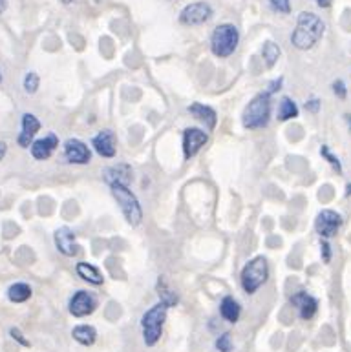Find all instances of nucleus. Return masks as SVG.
Instances as JSON below:
<instances>
[{"mask_svg":"<svg viewBox=\"0 0 351 352\" xmlns=\"http://www.w3.org/2000/svg\"><path fill=\"white\" fill-rule=\"evenodd\" d=\"M24 90L26 93H35L38 90V75L29 71L26 77H24Z\"/></svg>","mask_w":351,"mask_h":352,"instance_id":"a878e982","label":"nucleus"},{"mask_svg":"<svg viewBox=\"0 0 351 352\" xmlns=\"http://www.w3.org/2000/svg\"><path fill=\"white\" fill-rule=\"evenodd\" d=\"M189 114H191L192 117H196V119L202 121V123H205L208 130H214L216 121H218L216 112H214L210 106H205V104L202 103H194L192 106H189Z\"/></svg>","mask_w":351,"mask_h":352,"instance_id":"f3484780","label":"nucleus"},{"mask_svg":"<svg viewBox=\"0 0 351 352\" xmlns=\"http://www.w3.org/2000/svg\"><path fill=\"white\" fill-rule=\"evenodd\" d=\"M11 336H13V340H16L19 343H22L24 347H27V345H29V342H26V340L22 338V334H21V331H19V329H11Z\"/></svg>","mask_w":351,"mask_h":352,"instance_id":"2f4dec72","label":"nucleus"},{"mask_svg":"<svg viewBox=\"0 0 351 352\" xmlns=\"http://www.w3.org/2000/svg\"><path fill=\"white\" fill-rule=\"evenodd\" d=\"M269 277L267 260L263 255H258L243 266L241 271V287L247 294H254Z\"/></svg>","mask_w":351,"mask_h":352,"instance_id":"423d86ee","label":"nucleus"},{"mask_svg":"<svg viewBox=\"0 0 351 352\" xmlns=\"http://www.w3.org/2000/svg\"><path fill=\"white\" fill-rule=\"evenodd\" d=\"M318 108H320V101H317V99H311V101H307V103H306L307 112H313V114H317Z\"/></svg>","mask_w":351,"mask_h":352,"instance_id":"7c9ffc66","label":"nucleus"},{"mask_svg":"<svg viewBox=\"0 0 351 352\" xmlns=\"http://www.w3.org/2000/svg\"><path fill=\"white\" fill-rule=\"evenodd\" d=\"M216 349L219 352H230L232 351V342H230V334L229 332H225L221 336L216 340Z\"/></svg>","mask_w":351,"mask_h":352,"instance_id":"bb28decb","label":"nucleus"},{"mask_svg":"<svg viewBox=\"0 0 351 352\" xmlns=\"http://www.w3.org/2000/svg\"><path fill=\"white\" fill-rule=\"evenodd\" d=\"M64 158L68 163L73 164H88L92 159L90 148L79 139H68L64 142Z\"/></svg>","mask_w":351,"mask_h":352,"instance_id":"9d476101","label":"nucleus"},{"mask_svg":"<svg viewBox=\"0 0 351 352\" xmlns=\"http://www.w3.org/2000/svg\"><path fill=\"white\" fill-rule=\"evenodd\" d=\"M269 4L273 5V10H276L278 13H289L291 11V4L289 0H269Z\"/></svg>","mask_w":351,"mask_h":352,"instance_id":"cd10ccee","label":"nucleus"},{"mask_svg":"<svg viewBox=\"0 0 351 352\" xmlns=\"http://www.w3.org/2000/svg\"><path fill=\"white\" fill-rule=\"evenodd\" d=\"M291 303L295 305L298 312H300L302 320H311L313 316L317 314L318 301L307 292H298L291 298Z\"/></svg>","mask_w":351,"mask_h":352,"instance_id":"4468645a","label":"nucleus"},{"mask_svg":"<svg viewBox=\"0 0 351 352\" xmlns=\"http://www.w3.org/2000/svg\"><path fill=\"white\" fill-rule=\"evenodd\" d=\"M238 40H240L238 27L232 26V24H221L214 29L213 38H210V49L216 57L225 59V57L234 53Z\"/></svg>","mask_w":351,"mask_h":352,"instance_id":"39448f33","label":"nucleus"},{"mask_svg":"<svg viewBox=\"0 0 351 352\" xmlns=\"http://www.w3.org/2000/svg\"><path fill=\"white\" fill-rule=\"evenodd\" d=\"M5 10V0H0V13H4Z\"/></svg>","mask_w":351,"mask_h":352,"instance_id":"e433bc0d","label":"nucleus"},{"mask_svg":"<svg viewBox=\"0 0 351 352\" xmlns=\"http://www.w3.org/2000/svg\"><path fill=\"white\" fill-rule=\"evenodd\" d=\"M8 298L13 301V303H24L27 299L32 298V287L26 285V283H15L11 285L10 290H8Z\"/></svg>","mask_w":351,"mask_h":352,"instance_id":"412c9836","label":"nucleus"},{"mask_svg":"<svg viewBox=\"0 0 351 352\" xmlns=\"http://www.w3.org/2000/svg\"><path fill=\"white\" fill-rule=\"evenodd\" d=\"M219 314H221V318H223L225 321L236 323V321L240 320V314H241L240 305H238V301H236L234 298L227 296V298H223L221 305H219Z\"/></svg>","mask_w":351,"mask_h":352,"instance_id":"6ab92c4d","label":"nucleus"},{"mask_svg":"<svg viewBox=\"0 0 351 352\" xmlns=\"http://www.w3.org/2000/svg\"><path fill=\"white\" fill-rule=\"evenodd\" d=\"M351 194V184H348V195Z\"/></svg>","mask_w":351,"mask_h":352,"instance_id":"4c0bfd02","label":"nucleus"},{"mask_svg":"<svg viewBox=\"0 0 351 352\" xmlns=\"http://www.w3.org/2000/svg\"><path fill=\"white\" fill-rule=\"evenodd\" d=\"M167 309H169V305L161 301V303L154 305L152 309L147 310L145 316H143V340H145L148 347H154L159 342L161 334H163V325L165 320H167Z\"/></svg>","mask_w":351,"mask_h":352,"instance_id":"f03ea898","label":"nucleus"},{"mask_svg":"<svg viewBox=\"0 0 351 352\" xmlns=\"http://www.w3.org/2000/svg\"><path fill=\"white\" fill-rule=\"evenodd\" d=\"M104 179L106 183L114 184V183H121L126 184L132 181V168L128 164H117V166H110V168L104 170Z\"/></svg>","mask_w":351,"mask_h":352,"instance_id":"a211bd4d","label":"nucleus"},{"mask_svg":"<svg viewBox=\"0 0 351 352\" xmlns=\"http://www.w3.org/2000/svg\"><path fill=\"white\" fill-rule=\"evenodd\" d=\"M322 254H324V263H329L331 260V252H329V244L322 241Z\"/></svg>","mask_w":351,"mask_h":352,"instance_id":"473e14b6","label":"nucleus"},{"mask_svg":"<svg viewBox=\"0 0 351 352\" xmlns=\"http://www.w3.org/2000/svg\"><path fill=\"white\" fill-rule=\"evenodd\" d=\"M59 147V139L53 134H49L44 139H38L32 144V155L38 161H46L51 158V153L55 152V148Z\"/></svg>","mask_w":351,"mask_h":352,"instance_id":"2eb2a0df","label":"nucleus"},{"mask_svg":"<svg viewBox=\"0 0 351 352\" xmlns=\"http://www.w3.org/2000/svg\"><path fill=\"white\" fill-rule=\"evenodd\" d=\"M62 2H64V4H70L71 0H62Z\"/></svg>","mask_w":351,"mask_h":352,"instance_id":"58836bf2","label":"nucleus"},{"mask_svg":"<svg viewBox=\"0 0 351 352\" xmlns=\"http://www.w3.org/2000/svg\"><path fill=\"white\" fill-rule=\"evenodd\" d=\"M280 86H282V79H278V81H273V82H271V84H269V90H267L269 95H273V93L276 92V90H280Z\"/></svg>","mask_w":351,"mask_h":352,"instance_id":"72a5a7b5","label":"nucleus"},{"mask_svg":"<svg viewBox=\"0 0 351 352\" xmlns=\"http://www.w3.org/2000/svg\"><path fill=\"white\" fill-rule=\"evenodd\" d=\"M110 188H112V195L115 197V201L119 203L121 210H123V214H125L126 217V221L130 223L132 227H137L143 219V210L136 195L132 194L130 188H128L126 184L114 183L110 184Z\"/></svg>","mask_w":351,"mask_h":352,"instance_id":"20e7f679","label":"nucleus"},{"mask_svg":"<svg viewBox=\"0 0 351 352\" xmlns=\"http://www.w3.org/2000/svg\"><path fill=\"white\" fill-rule=\"evenodd\" d=\"M208 141V136L199 128H186L183 134V153L185 159L194 158L199 150H202Z\"/></svg>","mask_w":351,"mask_h":352,"instance_id":"1a4fd4ad","label":"nucleus"},{"mask_svg":"<svg viewBox=\"0 0 351 352\" xmlns=\"http://www.w3.org/2000/svg\"><path fill=\"white\" fill-rule=\"evenodd\" d=\"M320 153H322L324 158L328 159L329 163L333 164L335 168L339 170V172H340V170H342V168H340V163H339V159H337V158H335V155H331V153H329V148H328V147H322V148H320Z\"/></svg>","mask_w":351,"mask_h":352,"instance_id":"c85d7f7f","label":"nucleus"},{"mask_svg":"<svg viewBox=\"0 0 351 352\" xmlns=\"http://www.w3.org/2000/svg\"><path fill=\"white\" fill-rule=\"evenodd\" d=\"M262 57H263V60H265V66H267V68H273L280 57V48L276 46V44L269 40V42L263 44Z\"/></svg>","mask_w":351,"mask_h":352,"instance_id":"b1692460","label":"nucleus"},{"mask_svg":"<svg viewBox=\"0 0 351 352\" xmlns=\"http://www.w3.org/2000/svg\"><path fill=\"white\" fill-rule=\"evenodd\" d=\"M0 82H2V75H0Z\"/></svg>","mask_w":351,"mask_h":352,"instance_id":"a19ab883","label":"nucleus"},{"mask_svg":"<svg viewBox=\"0 0 351 352\" xmlns=\"http://www.w3.org/2000/svg\"><path fill=\"white\" fill-rule=\"evenodd\" d=\"M340 225H342V217L333 210H322L317 216L315 221V230L320 238H333L335 234L339 232Z\"/></svg>","mask_w":351,"mask_h":352,"instance_id":"6e6552de","label":"nucleus"},{"mask_svg":"<svg viewBox=\"0 0 351 352\" xmlns=\"http://www.w3.org/2000/svg\"><path fill=\"white\" fill-rule=\"evenodd\" d=\"M317 4L320 5V8H329V4H331V0H317Z\"/></svg>","mask_w":351,"mask_h":352,"instance_id":"f704fd0d","label":"nucleus"},{"mask_svg":"<svg viewBox=\"0 0 351 352\" xmlns=\"http://www.w3.org/2000/svg\"><path fill=\"white\" fill-rule=\"evenodd\" d=\"M326 24L311 11H302L296 21V29L291 35V42L298 49H311L322 38Z\"/></svg>","mask_w":351,"mask_h":352,"instance_id":"f257e3e1","label":"nucleus"},{"mask_svg":"<svg viewBox=\"0 0 351 352\" xmlns=\"http://www.w3.org/2000/svg\"><path fill=\"white\" fill-rule=\"evenodd\" d=\"M298 117V106L295 104V101H291L289 97L282 99L278 108V119L280 121H289Z\"/></svg>","mask_w":351,"mask_h":352,"instance_id":"5701e85b","label":"nucleus"},{"mask_svg":"<svg viewBox=\"0 0 351 352\" xmlns=\"http://www.w3.org/2000/svg\"><path fill=\"white\" fill-rule=\"evenodd\" d=\"M55 244H57L60 254L68 255V257H71V255H75L79 252V247L75 243V234L68 227L59 228L55 232Z\"/></svg>","mask_w":351,"mask_h":352,"instance_id":"f8f14e48","label":"nucleus"},{"mask_svg":"<svg viewBox=\"0 0 351 352\" xmlns=\"http://www.w3.org/2000/svg\"><path fill=\"white\" fill-rule=\"evenodd\" d=\"M333 92L337 93V97L344 99L346 97V84L342 81L333 82Z\"/></svg>","mask_w":351,"mask_h":352,"instance_id":"c756f323","label":"nucleus"},{"mask_svg":"<svg viewBox=\"0 0 351 352\" xmlns=\"http://www.w3.org/2000/svg\"><path fill=\"white\" fill-rule=\"evenodd\" d=\"M95 307H97V299L93 298L90 292H86V290H79L70 299V312L75 318H84V316L92 314Z\"/></svg>","mask_w":351,"mask_h":352,"instance_id":"9b49d317","label":"nucleus"},{"mask_svg":"<svg viewBox=\"0 0 351 352\" xmlns=\"http://www.w3.org/2000/svg\"><path fill=\"white\" fill-rule=\"evenodd\" d=\"M71 336H73L75 342L81 343V345H86V347H90V345H93L95 340H97V331H95V329L90 325H79L73 329Z\"/></svg>","mask_w":351,"mask_h":352,"instance_id":"aec40b11","label":"nucleus"},{"mask_svg":"<svg viewBox=\"0 0 351 352\" xmlns=\"http://www.w3.org/2000/svg\"><path fill=\"white\" fill-rule=\"evenodd\" d=\"M77 274H79L84 281L92 283V285H101V283H103L101 272H99L93 265H90V263H79V265H77Z\"/></svg>","mask_w":351,"mask_h":352,"instance_id":"4be33fe9","label":"nucleus"},{"mask_svg":"<svg viewBox=\"0 0 351 352\" xmlns=\"http://www.w3.org/2000/svg\"><path fill=\"white\" fill-rule=\"evenodd\" d=\"M210 16H213V8L210 5L205 4V2H194V4H189L185 10L181 11L180 21L185 26H197V24L207 22Z\"/></svg>","mask_w":351,"mask_h":352,"instance_id":"0eeeda50","label":"nucleus"},{"mask_svg":"<svg viewBox=\"0 0 351 352\" xmlns=\"http://www.w3.org/2000/svg\"><path fill=\"white\" fill-rule=\"evenodd\" d=\"M348 121H350V125H351V115H348Z\"/></svg>","mask_w":351,"mask_h":352,"instance_id":"ea45409f","label":"nucleus"},{"mask_svg":"<svg viewBox=\"0 0 351 352\" xmlns=\"http://www.w3.org/2000/svg\"><path fill=\"white\" fill-rule=\"evenodd\" d=\"M5 153V142H0V159L4 158Z\"/></svg>","mask_w":351,"mask_h":352,"instance_id":"c9c22d12","label":"nucleus"},{"mask_svg":"<svg viewBox=\"0 0 351 352\" xmlns=\"http://www.w3.org/2000/svg\"><path fill=\"white\" fill-rule=\"evenodd\" d=\"M92 144L93 148H95V152H97L101 158H115V136L112 130L99 131L97 136L93 137Z\"/></svg>","mask_w":351,"mask_h":352,"instance_id":"ddd939ff","label":"nucleus"},{"mask_svg":"<svg viewBox=\"0 0 351 352\" xmlns=\"http://www.w3.org/2000/svg\"><path fill=\"white\" fill-rule=\"evenodd\" d=\"M158 294H159V298H161V301L169 305V307H172V305L178 303V296H176V292L170 290L169 285H167V281H165L163 277H159Z\"/></svg>","mask_w":351,"mask_h":352,"instance_id":"393cba45","label":"nucleus"},{"mask_svg":"<svg viewBox=\"0 0 351 352\" xmlns=\"http://www.w3.org/2000/svg\"><path fill=\"white\" fill-rule=\"evenodd\" d=\"M269 117H271V95L267 92L258 93L243 112V126L249 130H258L267 126Z\"/></svg>","mask_w":351,"mask_h":352,"instance_id":"7ed1b4c3","label":"nucleus"},{"mask_svg":"<svg viewBox=\"0 0 351 352\" xmlns=\"http://www.w3.org/2000/svg\"><path fill=\"white\" fill-rule=\"evenodd\" d=\"M38 130H40V123H38V119L35 115H22V134L19 136V144H21L22 148L32 147L33 137H35V134H37Z\"/></svg>","mask_w":351,"mask_h":352,"instance_id":"dca6fc26","label":"nucleus"}]
</instances>
